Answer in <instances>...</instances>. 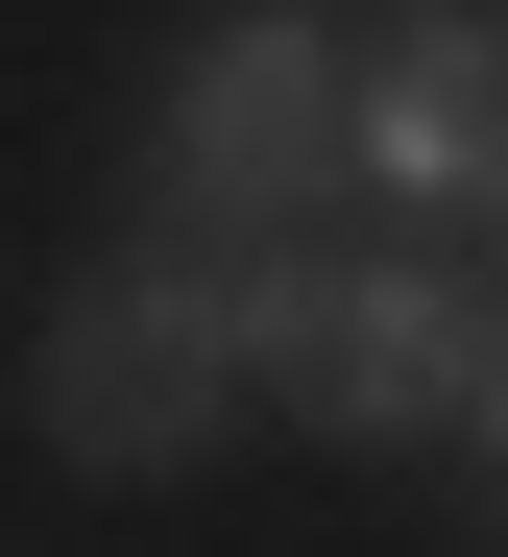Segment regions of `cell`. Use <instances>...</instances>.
I'll return each instance as SVG.
<instances>
[{
    "label": "cell",
    "mask_w": 508,
    "mask_h": 557,
    "mask_svg": "<svg viewBox=\"0 0 508 557\" xmlns=\"http://www.w3.org/2000/svg\"><path fill=\"white\" fill-rule=\"evenodd\" d=\"M243 388H267V339H243V267H194V243L97 267V292L25 339V412H49V460H194Z\"/></svg>",
    "instance_id": "obj_3"
},
{
    "label": "cell",
    "mask_w": 508,
    "mask_h": 557,
    "mask_svg": "<svg viewBox=\"0 0 508 557\" xmlns=\"http://www.w3.org/2000/svg\"><path fill=\"white\" fill-rule=\"evenodd\" d=\"M484 436H508V388H484Z\"/></svg>",
    "instance_id": "obj_5"
},
{
    "label": "cell",
    "mask_w": 508,
    "mask_h": 557,
    "mask_svg": "<svg viewBox=\"0 0 508 557\" xmlns=\"http://www.w3.org/2000/svg\"><path fill=\"white\" fill-rule=\"evenodd\" d=\"M339 170H363V49L315 25V0H243V25L170 73L146 195H170V219H219V243H315Z\"/></svg>",
    "instance_id": "obj_1"
},
{
    "label": "cell",
    "mask_w": 508,
    "mask_h": 557,
    "mask_svg": "<svg viewBox=\"0 0 508 557\" xmlns=\"http://www.w3.org/2000/svg\"><path fill=\"white\" fill-rule=\"evenodd\" d=\"M363 195L508 219V0H387L363 25Z\"/></svg>",
    "instance_id": "obj_4"
},
{
    "label": "cell",
    "mask_w": 508,
    "mask_h": 557,
    "mask_svg": "<svg viewBox=\"0 0 508 557\" xmlns=\"http://www.w3.org/2000/svg\"><path fill=\"white\" fill-rule=\"evenodd\" d=\"M243 339H267V388L315 436H436V412L508 388L460 267H339V243H243Z\"/></svg>",
    "instance_id": "obj_2"
}]
</instances>
